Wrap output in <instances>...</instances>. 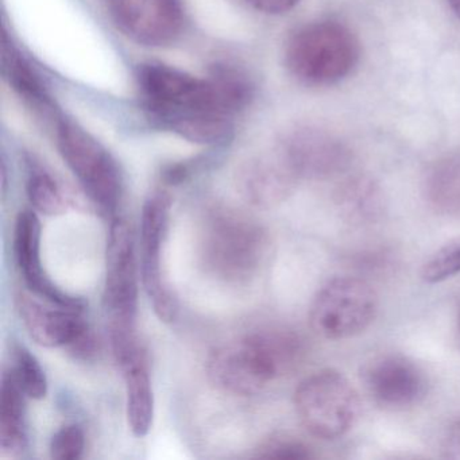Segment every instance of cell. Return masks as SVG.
<instances>
[{"mask_svg":"<svg viewBox=\"0 0 460 460\" xmlns=\"http://www.w3.org/2000/svg\"><path fill=\"white\" fill-rule=\"evenodd\" d=\"M137 80L150 119L161 128L201 115L230 119L252 98V82L228 66H215L209 77L200 79L173 66L149 63L139 66Z\"/></svg>","mask_w":460,"mask_h":460,"instance_id":"obj_1","label":"cell"},{"mask_svg":"<svg viewBox=\"0 0 460 460\" xmlns=\"http://www.w3.org/2000/svg\"><path fill=\"white\" fill-rule=\"evenodd\" d=\"M360 44L338 21L308 23L290 37L285 63L293 77L311 87H328L346 79L359 63Z\"/></svg>","mask_w":460,"mask_h":460,"instance_id":"obj_2","label":"cell"},{"mask_svg":"<svg viewBox=\"0 0 460 460\" xmlns=\"http://www.w3.org/2000/svg\"><path fill=\"white\" fill-rule=\"evenodd\" d=\"M200 244L207 270L225 281L239 282L260 266L266 236L260 226L239 212L214 208L207 214Z\"/></svg>","mask_w":460,"mask_h":460,"instance_id":"obj_3","label":"cell"},{"mask_svg":"<svg viewBox=\"0 0 460 460\" xmlns=\"http://www.w3.org/2000/svg\"><path fill=\"white\" fill-rule=\"evenodd\" d=\"M301 424L312 436L335 440L349 433L359 420V394L339 371L327 368L304 379L295 392Z\"/></svg>","mask_w":460,"mask_h":460,"instance_id":"obj_4","label":"cell"},{"mask_svg":"<svg viewBox=\"0 0 460 460\" xmlns=\"http://www.w3.org/2000/svg\"><path fill=\"white\" fill-rule=\"evenodd\" d=\"M58 145L77 181L88 198L104 214H115L123 196V176L109 150L69 119L58 125Z\"/></svg>","mask_w":460,"mask_h":460,"instance_id":"obj_5","label":"cell"},{"mask_svg":"<svg viewBox=\"0 0 460 460\" xmlns=\"http://www.w3.org/2000/svg\"><path fill=\"white\" fill-rule=\"evenodd\" d=\"M378 295L365 279L335 277L314 296L309 320L323 338L343 341L368 328L378 314Z\"/></svg>","mask_w":460,"mask_h":460,"instance_id":"obj_6","label":"cell"},{"mask_svg":"<svg viewBox=\"0 0 460 460\" xmlns=\"http://www.w3.org/2000/svg\"><path fill=\"white\" fill-rule=\"evenodd\" d=\"M103 305L109 332L137 330L138 266L136 241L128 222L118 217L112 220L107 239Z\"/></svg>","mask_w":460,"mask_h":460,"instance_id":"obj_7","label":"cell"},{"mask_svg":"<svg viewBox=\"0 0 460 460\" xmlns=\"http://www.w3.org/2000/svg\"><path fill=\"white\" fill-rule=\"evenodd\" d=\"M172 198L166 190H153L144 203L141 217V279L158 319L172 323L179 314V303L165 279L163 249L168 234Z\"/></svg>","mask_w":460,"mask_h":460,"instance_id":"obj_8","label":"cell"},{"mask_svg":"<svg viewBox=\"0 0 460 460\" xmlns=\"http://www.w3.org/2000/svg\"><path fill=\"white\" fill-rule=\"evenodd\" d=\"M207 376L217 389L234 395L262 392L279 371L255 332L217 347L207 359Z\"/></svg>","mask_w":460,"mask_h":460,"instance_id":"obj_9","label":"cell"},{"mask_svg":"<svg viewBox=\"0 0 460 460\" xmlns=\"http://www.w3.org/2000/svg\"><path fill=\"white\" fill-rule=\"evenodd\" d=\"M118 31L144 47H166L184 28L181 0H106Z\"/></svg>","mask_w":460,"mask_h":460,"instance_id":"obj_10","label":"cell"},{"mask_svg":"<svg viewBox=\"0 0 460 460\" xmlns=\"http://www.w3.org/2000/svg\"><path fill=\"white\" fill-rule=\"evenodd\" d=\"M277 152L297 179H332L346 172L352 160L344 142L316 128H297L285 134Z\"/></svg>","mask_w":460,"mask_h":460,"instance_id":"obj_11","label":"cell"},{"mask_svg":"<svg viewBox=\"0 0 460 460\" xmlns=\"http://www.w3.org/2000/svg\"><path fill=\"white\" fill-rule=\"evenodd\" d=\"M14 254L26 285L37 297L56 305L85 309L84 298L64 292L45 273L41 261V222L33 209H23L18 215Z\"/></svg>","mask_w":460,"mask_h":460,"instance_id":"obj_12","label":"cell"},{"mask_svg":"<svg viewBox=\"0 0 460 460\" xmlns=\"http://www.w3.org/2000/svg\"><path fill=\"white\" fill-rule=\"evenodd\" d=\"M17 308L31 338L47 349H69L90 331L84 319L85 309L41 303L37 296L31 297L25 293L18 296Z\"/></svg>","mask_w":460,"mask_h":460,"instance_id":"obj_13","label":"cell"},{"mask_svg":"<svg viewBox=\"0 0 460 460\" xmlns=\"http://www.w3.org/2000/svg\"><path fill=\"white\" fill-rule=\"evenodd\" d=\"M363 376L371 397L387 408L414 405L427 390V379L421 368L400 355H386L373 360Z\"/></svg>","mask_w":460,"mask_h":460,"instance_id":"obj_14","label":"cell"},{"mask_svg":"<svg viewBox=\"0 0 460 460\" xmlns=\"http://www.w3.org/2000/svg\"><path fill=\"white\" fill-rule=\"evenodd\" d=\"M297 176L279 152L244 163L236 174V187L242 198L257 207L271 208L289 198Z\"/></svg>","mask_w":460,"mask_h":460,"instance_id":"obj_15","label":"cell"},{"mask_svg":"<svg viewBox=\"0 0 460 460\" xmlns=\"http://www.w3.org/2000/svg\"><path fill=\"white\" fill-rule=\"evenodd\" d=\"M114 358L125 379L128 428L136 438H144L152 429L155 419V393L146 349L139 343Z\"/></svg>","mask_w":460,"mask_h":460,"instance_id":"obj_16","label":"cell"},{"mask_svg":"<svg viewBox=\"0 0 460 460\" xmlns=\"http://www.w3.org/2000/svg\"><path fill=\"white\" fill-rule=\"evenodd\" d=\"M341 217L354 226L378 223L386 211V201L378 182L367 174H354L344 180L335 193Z\"/></svg>","mask_w":460,"mask_h":460,"instance_id":"obj_17","label":"cell"},{"mask_svg":"<svg viewBox=\"0 0 460 460\" xmlns=\"http://www.w3.org/2000/svg\"><path fill=\"white\" fill-rule=\"evenodd\" d=\"M26 394L13 376L4 371L0 385V454L18 457L28 448Z\"/></svg>","mask_w":460,"mask_h":460,"instance_id":"obj_18","label":"cell"},{"mask_svg":"<svg viewBox=\"0 0 460 460\" xmlns=\"http://www.w3.org/2000/svg\"><path fill=\"white\" fill-rule=\"evenodd\" d=\"M425 193L436 211L460 217V155L433 164L425 180Z\"/></svg>","mask_w":460,"mask_h":460,"instance_id":"obj_19","label":"cell"},{"mask_svg":"<svg viewBox=\"0 0 460 460\" xmlns=\"http://www.w3.org/2000/svg\"><path fill=\"white\" fill-rule=\"evenodd\" d=\"M4 71L13 90L33 109L44 114H55V107L36 72L31 68L18 50L4 37Z\"/></svg>","mask_w":460,"mask_h":460,"instance_id":"obj_20","label":"cell"},{"mask_svg":"<svg viewBox=\"0 0 460 460\" xmlns=\"http://www.w3.org/2000/svg\"><path fill=\"white\" fill-rule=\"evenodd\" d=\"M29 201L45 217H58L66 211V195L52 174L42 168H33L26 185Z\"/></svg>","mask_w":460,"mask_h":460,"instance_id":"obj_21","label":"cell"},{"mask_svg":"<svg viewBox=\"0 0 460 460\" xmlns=\"http://www.w3.org/2000/svg\"><path fill=\"white\" fill-rule=\"evenodd\" d=\"M13 376L17 379L26 397L44 400L48 394V378L41 363L23 346H17L13 354Z\"/></svg>","mask_w":460,"mask_h":460,"instance_id":"obj_22","label":"cell"},{"mask_svg":"<svg viewBox=\"0 0 460 460\" xmlns=\"http://www.w3.org/2000/svg\"><path fill=\"white\" fill-rule=\"evenodd\" d=\"M460 274V238L433 252L421 269L422 281L438 284Z\"/></svg>","mask_w":460,"mask_h":460,"instance_id":"obj_23","label":"cell"},{"mask_svg":"<svg viewBox=\"0 0 460 460\" xmlns=\"http://www.w3.org/2000/svg\"><path fill=\"white\" fill-rule=\"evenodd\" d=\"M258 459H312L314 451L305 441L289 433H274L254 449Z\"/></svg>","mask_w":460,"mask_h":460,"instance_id":"obj_24","label":"cell"},{"mask_svg":"<svg viewBox=\"0 0 460 460\" xmlns=\"http://www.w3.org/2000/svg\"><path fill=\"white\" fill-rule=\"evenodd\" d=\"M84 449V430L77 424L66 425L58 429L50 440V456L56 460L80 459Z\"/></svg>","mask_w":460,"mask_h":460,"instance_id":"obj_25","label":"cell"},{"mask_svg":"<svg viewBox=\"0 0 460 460\" xmlns=\"http://www.w3.org/2000/svg\"><path fill=\"white\" fill-rule=\"evenodd\" d=\"M247 2L263 14L279 15L290 12L300 0H247Z\"/></svg>","mask_w":460,"mask_h":460,"instance_id":"obj_26","label":"cell"},{"mask_svg":"<svg viewBox=\"0 0 460 460\" xmlns=\"http://www.w3.org/2000/svg\"><path fill=\"white\" fill-rule=\"evenodd\" d=\"M447 456L460 457V424L449 433L446 441Z\"/></svg>","mask_w":460,"mask_h":460,"instance_id":"obj_27","label":"cell"},{"mask_svg":"<svg viewBox=\"0 0 460 460\" xmlns=\"http://www.w3.org/2000/svg\"><path fill=\"white\" fill-rule=\"evenodd\" d=\"M448 4L451 6L452 12L460 20V0H448Z\"/></svg>","mask_w":460,"mask_h":460,"instance_id":"obj_28","label":"cell"}]
</instances>
